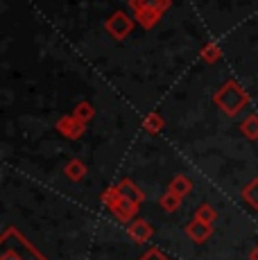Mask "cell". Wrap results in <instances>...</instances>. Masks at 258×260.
<instances>
[{"label": "cell", "mask_w": 258, "mask_h": 260, "mask_svg": "<svg viewBox=\"0 0 258 260\" xmlns=\"http://www.w3.org/2000/svg\"><path fill=\"white\" fill-rule=\"evenodd\" d=\"M107 27L111 29V32H116L118 37H122L125 32H129V27H132V25H129V18H127V16H122V14H116V16L111 18V23H109Z\"/></svg>", "instance_id": "6da1fadb"}]
</instances>
